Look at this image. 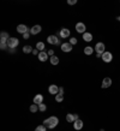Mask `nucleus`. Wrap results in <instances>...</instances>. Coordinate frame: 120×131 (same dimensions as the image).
I'll list each match as a JSON object with an SVG mask.
<instances>
[{"label": "nucleus", "mask_w": 120, "mask_h": 131, "mask_svg": "<svg viewBox=\"0 0 120 131\" xmlns=\"http://www.w3.org/2000/svg\"><path fill=\"white\" fill-rule=\"evenodd\" d=\"M58 124H59V119L57 117H49L43 122V125L48 129H54Z\"/></svg>", "instance_id": "obj_1"}, {"label": "nucleus", "mask_w": 120, "mask_h": 131, "mask_svg": "<svg viewBox=\"0 0 120 131\" xmlns=\"http://www.w3.org/2000/svg\"><path fill=\"white\" fill-rule=\"evenodd\" d=\"M47 42L51 43V45H55V46H57V45H60V46H61L59 37H58L57 35H49V36L47 37Z\"/></svg>", "instance_id": "obj_2"}, {"label": "nucleus", "mask_w": 120, "mask_h": 131, "mask_svg": "<svg viewBox=\"0 0 120 131\" xmlns=\"http://www.w3.org/2000/svg\"><path fill=\"white\" fill-rule=\"evenodd\" d=\"M18 45H19V41H18L17 37H10V39L7 40V46H8V48H16Z\"/></svg>", "instance_id": "obj_3"}, {"label": "nucleus", "mask_w": 120, "mask_h": 131, "mask_svg": "<svg viewBox=\"0 0 120 131\" xmlns=\"http://www.w3.org/2000/svg\"><path fill=\"white\" fill-rule=\"evenodd\" d=\"M95 52L97 53V54H103L106 51H105V45H103V42H97L96 43V46H95Z\"/></svg>", "instance_id": "obj_4"}, {"label": "nucleus", "mask_w": 120, "mask_h": 131, "mask_svg": "<svg viewBox=\"0 0 120 131\" xmlns=\"http://www.w3.org/2000/svg\"><path fill=\"white\" fill-rule=\"evenodd\" d=\"M101 58H102V60H103L105 63H111V62L113 60V54H112L111 52H105Z\"/></svg>", "instance_id": "obj_5"}, {"label": "nucleus", "mask_w": 120, "mask_h": 131, "mask_svg": "<svg viewBox=\"0 0 120 131\" xmlns=\"http://www.w3.org/2000/svg\"><path fill=\"white\" fill-rule=\"evenodd\" d=\"M17 31L21 34H25V33H30V29L25 25V24H19L17 27Z\"/></svg>", "instance_id": "obj_6"}, {"label": "nucleus", "mask_w": 120, "mask_h": 131, "mask_svg": "<svg viewBox=\"0 0 120 131\" xmlns=\"http://www.w3.org/2000/svg\"><path fill=\"white\" fill-rule=\"evenodd\" d=\"M85 25H84V23H82V22H79V23H77L76 24V30H77V33H81V34H84L87 33L85 31Z\"/></svg>", "instance_id": "obj_7"}, {"label": "nucleus", "mask_w": 120, "mask_h": 131, "mask_svg": "<svg viewBox=\"0 0 120 131\" xmlns=\"http://www.w3.org/2000/svg\"><path fill=\"white\" fill-rule=\"evenodd\" d=\"M61 51H62V52H71V51H72V45H71L70 42L61 43Z\"/></svg>", "instance_id": "obj_8"}, {"label": "nucleus", "mask_w": 120, "mask_h": 131, "mask_svg": "<svg viewBox=\"0 0 120 131\" xmlns=\"http://www.w3.org/2000/svg\"><path fill=\"white\" fill-rule=\"evenodd\" d=\"M48 92H49L52 95H57V94H59V88H58L55 84H52V85H49Z\"/></svg>", "instance_id": "obj_9"}, {"label": "nucleus", "mask_w": 120, "mask_h": 131, "mask_svg": "<svg viewBox=\"0 0 120 131\" xmlns=\"http://www.w3.org/2000/svg\"><path fill=\"white\" fill-rule=\"evenodd\" d=\"M111 85H112V79L109 77L103 78V81H102V88H109Z\"/></svg>", "instance_id": "obj_10"}, {"label": "nucleus", "mask_w": 120, "mask_h": 131, "mask_svg": "<svg viewBox=\"0 0 120 131\" xmlns=\"http://www.w3.org/2000/svg\"><path fill=\"white\" fill-rule=\"evenodd\" d=\"M42 30V28H41V25H38V24H36V25H34L31 29H30V33L32 34V35H36V34H38L40 31Z\"/></svg>", "instance_id": "obj_11"}, {"label": "nucleus", "mask_w": 120, "mask_h": 131, "mask_svg": "<svg viewBox=\"0 0 120 131\" xmlns=\"http://www.w3.org/2000/svg\"><path fill=\"white\" fill-rule=\"evenodd\" d=\"M73 128H75V130H81V129L83 128V122H82L81 119L76 120V122L73 123Z\"/></svg>", "instance_id": "obj_12"}, {"label": "nucleus", "mask_w": 120, "mask_h": 131, "mask_svg": "<svg viewBox=\"0 0 120 131\" xmlns=\"http://www.w3.org/2000/svg\"><path fill=\"white\" fill-rule=\"evenodd\" d=\"M43 102V96L41 95V94H37L35 98H34V103H36V105H41Z\"/></svg>", "instance_id": "obj_13"}, {"label": "nucleus", "mask_w": 120, "mask_h": 131, "mask_svg": "<svg viewBox=\"0 0 120 131\" xmlns=\"http://www.w3.org/2000/svg\"><path fill=\"white\" fill-rule=\"evenodd\" d=\"M38 59H40V62H47V59H48V53H46V52H40Z\"/></svg>", "instance_id": "obj_14"}, {"label": "nucleus", "mask_w": 120, "mask_h": 131, "mask_svg": "<svg viewBox=\"0 0 120 131\" xmlns=\"http://www.w3.org/2000/svg\"><path fill=\"white\" fill-rule=\"evenodd\" d=\"M59 35H60V37H64V39L65 37H68L70 36V30L68 29H61Z\"/></svg>", "instance_id": "obj_15"}, {"label": "nucleus", "mask_w": 120, "mask_h": 131, "mask_svg": "<svg viewBox=\"0 0 120 131\" xmlns=\"http://www.w3.org/2000/svg\"><path fill=\"white\" fill-rule=\"evenodd\" d=\"M83 40L87 41V42H90V41L92 40V35L90 33H84L83 34Z\"/></svg>", "instance_id": "obj_16"}, {"label": "nucleus", "mask_w": 120, "mask_h": 131, "mask_svg": "<svg viewBox=\"0 0 120 131\" xmlns=\"http://www.w3.org/2000/svg\"><path fill=\"white\" fill-rule=\"evenodd\" d=\"M51 64H52V65H58V64H59V58L55 57V55L51 57Z\"/></svg>", "instance_id": "obj_17"}, {"label": "nucleus", "mask_w": 120, "mask_h": 131, "mask_svg": "<svg viewBox=\"0 0 120 131\" xmlns=\"http://www.w3.org/2000/svg\"><path fill=\"white\" fill-rule=\"evenodd\" d=\"M92 53H94V49H92L91 47L88 46V47H85V48H84V54H87V55H91Z\"/></svg>", "instance_id": "obj_18"}, {"label": "nucleus", "mask_w": 120, "mask_h": 131, "mask_svg": "<svg viewBox=\"0 0 120 131\" xmlns=\"http://www.w3.org/2000/svg\"><path fill=\"white\" fill-rule=\"evenodd\" d=\"M37 111H38V105L34 103V105L30 106V112H31V113H36Z\"/></svg>", "instance_id": "obj_19"}, {"label": "nucleus", "mask_w": 120, "mask_h": 131, "mask_svg": "<svg viewBox=\"0 0 120 131\" xmlns=\"http://www.w3.org/2000/svg\"><path fill=\"white\" fill-rule=\"evenodd\" d=\"M66 120H67L68 123H75V116L71 114V113H68V114L66 116Z\"/></svg>", "instance_id": "obj_20"}, {"label": "nucleus", "mask_w": 120, "mask_h": 131, "mask_svg": "<svg viewBox=\"0 0 120 131\" xmlns=\"http://www.w3.org/2000/svg\"><path fill=\"white\" fill-rule=\"evenodd\" d=\"M36 49L43 52V49H45V43H43V42H37V45H36Z\"/></svg>", "instance_id": "obj_21"}, {"label": "nucleus", "mask_w": 120, "mask_h": 131, "mask_svg": "<svg viewBox=\"0 0 120 131\" xmlns=\"http://www.w3.org/2000/svg\"><path fill=\"white\" fill-rule=\"evenodd\" d=\"M32 51H34V49H32L30 46H24V47H23V52H24V53H32Z\"/></svg>", "instance_id": "obj_22"}, {"label": "nucleus", "mask_w": 120, "mask_h": 131, "mask_svg": "<svg viewBox=\"0 0 120 131\" xmlns=\"http://www.w3.org/2000/svg\"><path fill=\"white\" fill-rule=\"evenodd\" d=\"M46 109H47V106H46L43 102H42L41 105H38V111H40V112H45Z\"/></svg>", "instance_id": "obj_23"}, {"label": "nucleus", "mask_w": 120, "mask_h": 131, "mask_svg": "<svg viewBox=\"0 0 120 131\" xmlns=\"http://www.w3.org/2000/svg\"><path fill=\"white\" fill-rule=\"evenodd\" d=\"M0 39H6V40H8V39H10V37H8V33L1 31V33H0Z\"/></svg>", "instance_id": "obj_24"}, {"label": "nucleus", "mask_w": 120, "mask_h": 131, "mask_svg": "<svg viewBox=\"0 0 120 131\" xmlns=\"http://www.w3.org/2000/svg\"><path fill=\"white\" fill-rule=\"evenodd\" d=\"M55 100H57V102H61L64 100V95L62 94H57L55 95Z\"/></svg>", "instance_id": "obj_25"}, {"label": "nucleus", "mask_w": 120, "mask_h": 131, "mask_svg": "<svg viewBox=\"0 0 120 131\" xmlns=\"http://www.w3.org/2000/svg\"><path fill=\"white\" fill-rule=\"evenodd\" d=\"M46 129H47V128H46L45 125H38V126L35 129V131H47Z\"/></svg>", "instance_id": "obj_26"}, {"label": "nucleus", "mask_w": 120, "mask_h": 131, "mask_svg": "<svg viewBox=\"0 0 120 131\" xmlns=\"http://www.w3.org/2000/svg\"><path fill=\"white\" fill-rule=\"evenodd\" d=\"M70 43H71V45H76V43H77V39H76V37H71V39H70Z\"/></svg>", "instance_id": "obj_27"}, {"label": "nucleus", "mask_w": 120, "mask_h": 131, "mask_svg": "<svg viewBox=\"0 0 120 131\" xmlns=\"http://www.w3.org/2000/svg\"><path fill=\"white\" fill-rule=\"evenodd\" d=\"M67 4H68V5H76V4H77V0H68Z\"/></svg>", "instance_id": "obj_28"}, {"label": "nucleus", "mask_w": 120, "mask_h": 131, "mask_svg": "<svg viewBox=\"0 0 120 131\" xmlns=\"http://www.w3.org/2000/svg\"><path fill=\"white\" fill-rule=\"evenodd\" d=\"M32 54H34V55H37V57H38V54H40L38 49H34V51H32Z\"/></svg>", "instance_id": "obj_29"}, {"label": "nucleus", "mask_w": 120, "mask_h": 131, "mask_svg": "<svg viewBox=\"0 0 120 131\" xmlns=\"http://www.w3.org/2000/svg\"><path fill=\"white\" fill-rule=\"evenodd\" d=\"M29 33H25V34H23V37H24V39H25V40H27V39H29Z\"/></svg>", "instance_id": "obj_30"}, {"label": "nucleus", "mask_w": 120, "mask_h": 131, "mask_svg": "<svg viewBox=\"0 0 120 131\" xmlns=\"http://www.w3.org/2000/svg\"><path fill=\"white\" fill-rule=\"evenodd\" d=\"M47 53H48V55H51V57H53V53H54V52H53V49H49V51H48Z\"/></svg>", "instance_id": "obj_31"}, {"label": "nucleus", "mask_w": 120, "mask_h": 131, "mask_svg": "<svg viewBox=\"0 0 120 131\" xmlns=\"http://www.w3.org/2000/svg\"><path fill=\"white\" fill-rule=\"evenodd\" d=\"M8 52H10L11 54H13V53H15V48H8Z\"/></svg>", "instance_id": "obj_32"}, {"label": "nucleus", "mask_w": 120, "mask_h": 131, "mask_svg": "<svg viewBox=\"0 0 120 131\" xmlns=\"http://www.w3.org/2000/svg\"><path fill=\"white\" fill-rule=\"evenodd\" d=\"M59 94H62V95H64V88H59Z\"/></svg>", "instance_id": "obj_33"}, {"label": "nucleus", "mask_w": 120, "mask_h": 131, "mask_svg": "<svg viewBox=\"0 0 120 131\" xmlns=\"http://www.w3.org/2000/svg\"><path fill=\"white\" fill-rule=\"evenodd\" d=\"M73 116H75V122L78 120V114H73Z\"/></svg>", "instance_id": "obj_34"}, {"label": "nucleus", "mask_w": 120, "mask_h": 131, "mask_svg": "<svg viewBox=\"0 0 120 131\" xmlns=\"http://www.w3.org/2000/svg\"><path fill=\"white\" fill-rule=\"evenodd\" d=\"M117 19H118V21H120V16H119V17H118V18H117Z\"/></svg>", "instance_id": "obj_35"}]
</instances>
